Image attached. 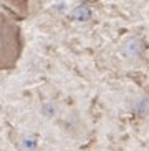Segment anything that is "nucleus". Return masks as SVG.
Masks as SVG:
<instances>
[{
	"label": "nucleus",
	"instance_id": "nucleus-1",
	"mask_svg": "<svg viewBox=\"0 0 149 151\" xmlns=\"http://www.w3.org/2000/svg\"><path fill=\"white\" fill-rule=\"evenodd\" d=\"M73 17L78 18V20H86V18L90 17V12H88L86 9H83V7H81V9H76V10H74Z\"/></svg>",
	"mask_w": 149,
	"mask_h": 151
}]
</instances>
